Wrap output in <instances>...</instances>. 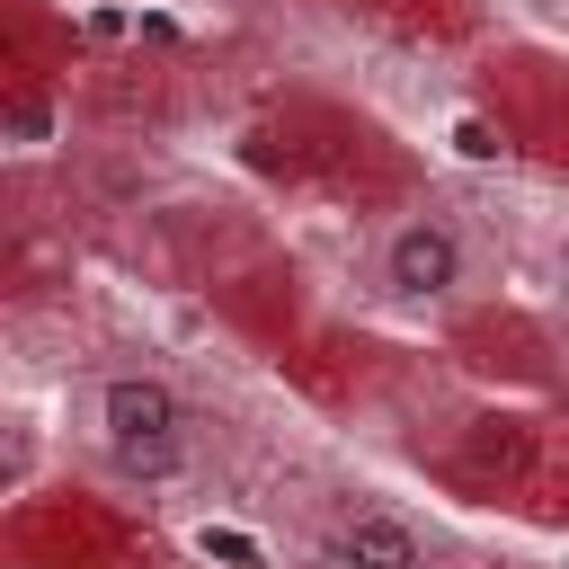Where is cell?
<instances>
[{
    "label": "cell",
    "instance_id": "cell-1",
    "mask_svg": "<svg viewBox=\"0 0 569 569\" xmlns=\"http://www.w3.org/2000/svg\"><path fill=\"white\" fill-rule=\"evenodd\" d=\"M89 445L116 480H187L196 471V400L151 373V365H124V373H98L89 382Z\"/></svg>",
    "mask_w": 569,
    "mask_h": 569
},
{
    "label": "cell",
    "instance_id": "cell-2",
    "mask_svg": "<svg viewBox=\"0 0 569 569\" xmlns=\"http://www.w3.org/2000/svg\"><path fill=\"white\" fill-rule=\"evenodd\" d=\"M471 267H480V249L453 213H400L373 249V293L391 311H445L471 293Z\"/></svg>",
    "mask_w": 569,
    "mask_h": 569
},
{
    "label": "cell",
    "instance_id": "cell-3",
    "mask_svg": "<svg viewBox=\"0 0 569 569\" xmlns=\"http://www.w3.org/2000/svg\"><path fill=\"white\" fill-rule=\"evenodd\" d=\"M320 560L329 569H427V542L391 507H347V516L320 525Z\"/></svg>",
    "mask_w": 569,
    "mask_h": 569
}]
</instances>
